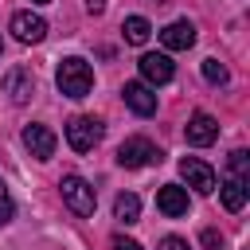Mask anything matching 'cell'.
I'll return each instance as SVG.
<instances>
[{
  "label": "cell",
  "mask_w": 250,
  "mask_h": 250,
  "mask_svg": "<svg viewBox=\"0 0 250 250\" xmlns=\"http://www.w3.org/2000/svg\"><path fill=\"white\" fill-rule=\"evenodd\" d=\"M55 86H59L62 98H86V94L94 90V70H90V62L78 59V55L62 59L59 70H55Z\"/></svg>",
  "instance_id": "6da1fadb"
},
{
  "label": "cell",
  "mask_w": 250,
  "mask_h": 250,
  "mask_svg": "<svg viewBox=\"0 0 250 250\" xmlns=\"http://www.w3.org/2000/svg\"><path fill=\"white\" fill-rule=\"evenodd\" d=\"M59 191H62V203H66L78 219H90V215H94L98 199H94V188H90L82 176H74V172L62 176V180H59Z\"/></svg>",
  "instance_id": "7a4b0ae2"
},
{
  "label": "cell",
  "mask_w": 250,
  "mask_h": 250,
  "mask_svg": "<svg viewBox=\"0 0 250 250\" xmlns=\"http://www.w3.org/2000/svg\"><path fill=\"white\" fill-rule=\"evenodd\" d=\"M102 133H105V125H102L98 117L78 113V117H70V121H66V145H70L74 152H90V148L102 141Z\"/></svg>",
  "instance_id": "3957f363"
},
{
  "label": "cell",
  "mask_w": 250,
  "mask_h": 250,
  "mask_svg": "<svg viewBox=\"0 0 250 250\" xmlns=\"http://www.w3.org/2000/svg\"><path fill=\"white\" fill-rule=\"evenodd\" d=\"M160 148L148 141V137H129V141H121V148H117V164L121 168H145V164H160Z\"/></svg>",
  "instance_id": "277c9868"
},
{
  "label": "cell",
  "mask_w": 250,
  "mask_h": 250,
  "mask_svg": "<svg viewBox=\"0 0 250 250\" xmlns=\"http://www.w3.org/2000/svg\"><path fill=\"white\" fill-rule=\"evenodd\" d=\"M180 176H184L188 188H195L199 195H211V191H215V168L203 164L199 156H184V160H180Z\"/></svg>",
  "instance_id": "5b68a950"
},
{
  "label": "cell",
  "mask_w": 250,
  "mask_h": 250,
  "mask_svg": "<svg viewBox=\"0 0 250 250\" xmlns=\"http://www.w3.org/2000/svg\"><path fill=\"white\" fill-rule=\"evenodd\" d=\"M55 145H59V137L47 129V125H23V148L35 156V160H51L55 156Z\"/></svg>",
  "instance_id": "8992f818"
},
{
  "label": "cell",
  "mask_w": 250,
  "mask_h": 250,
  "mask_svg": "<svg viewBox=\"0 0 250 250\" xmlns=\"http://www.w3.org/2000/svg\"><path fill=\"white\" fill-rule=\"evenodd\" d=\"M12 35L20 43H43L47 39V20L35 12H16L12 16Z\"/></svg>",
  "instance_id": "52a82bcc"
},
{
  "label": "cell",
  "mask_w": 250,
  "mask_h": 250,
  "mask_svg": "<svg viewBox=\"0 0 250 250\" xmlns=\"http://www.w3.org/2000/svg\"><path fill=\"white\" fill-rule=\"evenodd\" d=\"M188 207H191L188 188H180V184H164V188L156 191V211H160V215L180 219V215H188Z\"/></svg>",
  "instance_id": "ba28073f"
},
{
  "label": "cell",
  "mask_w": 250,
  "mask_h": 250,
  "mask_svg": "<svg viewBox=\"0 0 250 250\" xmlns=\"http://www.w3.org/2000/svg\"><path fill=\"white\" fill-rule=\"evenodd\" d=\"M141 74H145V82L164 86V82H172V78H176V66H172V59H168V55L148 51V55H141Z\"/></svg>",
  "instance_id": "9c48e42d"
},
{
  "label": "cell",
  "mask_w": 250,
  "mask_h": 250,
  "mask_svg": "<svg viewBox=\"0 0 250 250\" xmlns=\"http://www.w3.org/2000/svg\"><path fill=\"white\" fill-rule=\"evenodd\" d=\"M121 98H125V105H129L133 113H141V117L156 113V94L148 90V82H125V86H121Z\"/></svg>",
  "instance_id": "30bf717a"
},
{
  "label": "cell",
  "mask_w": 250,
  "mask_h": 250,
  "mask_svg": "<svg viewBox=\"0 0 250 250\" xmlns=\"http://www.w3.org/2000/svg\"><path fill=\"white\" fill-rule=\"evenodd\" d=\"M184 137H188V145H199V148H203V145H211V141L219 137V121H215L211 113H203V109H199V113H191V117H188Z\"/></svg>",
  "instance_id": "8fae6325"
},
{
  "label": "cell",
  "mask_w": 250,
  "mask_h": 250,
  "mask_svg": "<svg viewBox=\"0 0 250 250\" xmlns=\"http://www.w3.org/2000/svg\"><path fill=\"white\" fill-rule=\"evenodd\" d=\"M4 94H8L16 105L31 102V94H35V78H31V70H23V66L8 70V74H4Z\"/></svg>",
  "instance_id": "7c38bea8"
},
{
  "label": "cell",
  "mask_w": 250,
  "mask_h": 250,
  "mask_svg": "<svg viewBox=\"0 0 250 250\" xmlns=\"http://www.w3.org/2000/svg\"><path fill=\"white\" fill-rule=\"evenodd\" d=\"M160 43H164L168 51H188V47L195 43V23H191V20H172V23L160 31Z\"/></svg>",
  "instance_id": "4fadbf2b"
},
{
  "label": "cell",
  "mask_w": 250,
  "mask_h": 250,
  "mask_svg": "<svg viewBox=\"0 0 250 250\" xmlns=\"http://www.w3.org/2000/svg\"><path fill=\"white\" fill-rule=\"evenodd\" d=\"M219 195H223V207H227V211H242V207H246V180L227 176V180L219 184Z\"/></svg>",
  "instance_id": "5bb4252c"
},
{
  "label": "cell",
  "mask_w": 250,
  "mask_h": 250,
  "mask_svg": "<svg viewBox=\"0 0 250 250\" xmlns=\"http://www.w3.org/2000/svg\"><path fill=\"white\" fill-rule=\"evenodd\" d=\"M121 31H125V43L141 47V43H148V35H152V23H148L145 16H129V20L121 23Z\"/></svg>",
  "instance_id": "9a60e30c"
},
{
  "label": "cell",
  "mask_w": 250,
  "mask_h": 250,
  "mask_svg": "<svg viewBox=\"0 0 250 250\" xmlns=\"http://www.w3.org/2000/svg\"><path fill=\"white\" fill-rule=\"evenodd\" d=\"M113 215H117L121 223H137V215H141V199H137L133 191L117 195V199H113Z\"/></svg>",
  "instance_id": "2e32d148"
},
{
  "label": "cell",
  "mask_w": 250,
  "mask_h": 250,
  "mask_svg": "<svg viewBox=\"0 0 250 250\" xmlns=\"http://www.w3.org/2000/svg\"><path fill=\"white\" fill-rule=\"evenodd\" d=\"M227 168H230L234 180H246V176H250V152H246V148H234V152L227 156Z\"/></svg>",
  "instance_id": "e0dca14e"
},
{
  "label": "cell",
  "mask_w": 250,
  "mask_h": 250,
  "mask_svg": "<svg viewBox=\"0 0 250 250\" xmlns=\"http://www.w3.org/2000/svg\"><path fill=\"white\" fill-rule=\"evenodd\" d=\"M203 78H207L211 86H227L230 74H227V66H223L219 59H203Z\"/></svg>",
  "instance_id": "ac0fdd59"
},
{
  "label": "cell",
  "mask_w": 250,
  "mask_h": 250,
  "mask_svg": "<svg viewBox=\"0 0 250 250\" xmlns=\"http://www.w3.org/2000/svg\"><path fill=\"white\" fill-rule=\"evenodd\" d=\"M12 215H16V203H12V191H8V184L0 180V227H4V223H12Z\"/></svg>",
  "instance_id": "d6986e66"
},
{
  "label": "cell",
  "mask_w": 250,
  "mask_h": 250,
  "mask_svg": "<svg viewBox=\"0 0 250 250\" xmlns=\"http://www.w3.org/2000/svg\"><path fill=\"white\" fill-rule=\"evenodd\" d=\"M199 242H203V250H223V234H219L215 227H207V230L199 234Z\"/></svg>",
  "instance_id": "ffe728a7"
},
{
  "label": "cell",
  "mask_w": 250,
  "mask_h": 250,
  "mask_svg": "<svg viewBox=\"0 0 250 250\" xmlns=\"http://www.w3.org/2000/svg\"><path fill=\"white\" fill-rule=\"evenodd\" d=\"M113 250H141V242H133L125 234H113Z\"/></svg>",
  "instance_id": "44dd1931"
},
{
  "label": "cell",
  "mask_w": 250,
  "mask_h": 250,
  "mask_svg": "<svg viewBox=\"0 0 250 250\" xmlns=\"http://www.w3.org/2000/svg\"><path fill=\"white\" fill-rule=\"evenodd\" d=\"M160 250H188V242H184V238H176V234H168V238L160 242Z\"/></svg>",
  "instance_id": "7402d4cb"
},
{
  "label": "cell",
  "mask_w": 250,
  "mask_h": 250,
  "mask_svg": "<svg viewBox=\"0 0 250 250\" xmlns=\"http://www.w3.org/2000/svg\"><path fill=\"white\" fill-rule=\"evenodd\" d=\"M86 12H90V16H102V12H105V0H86Z\"/></svg>",
  "instance_id": "603a6c76"
},
{
  "label": "cell",
  "mask_w": 250,
  "mask_h": 250,
  "mask_svg": "<svg viewBox=\"0 0 250 250\" xmlns=\"http://www.w3.org/2000/svg\"><path fill=\"white\" fill-rule=\"evenodd\" d=\"M31 4H51V0H31Z\"/></svg>",
  "instance_id": "cb8c5ba5"
}]
</instances>
